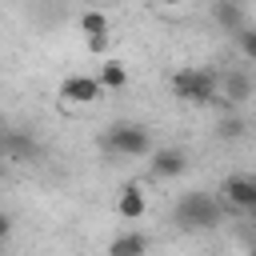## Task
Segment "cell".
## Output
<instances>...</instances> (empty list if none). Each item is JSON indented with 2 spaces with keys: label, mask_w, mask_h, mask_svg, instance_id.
<instances>
[{
  "label": "cell",
  "mask_w": 256,
  "mask_h": 256,
  "mask_svg": "<svg viewBox=\"0 0 256 256\" xmlns=\"http://www.w3.org/2000/svg\"><path fill=\"white\" fill-rule=\"evenodd\" d=\"M172 96L184 100V104H216L220 100V72L188 64L172 76Z\"/></svg>",
  "instance_id": "6da1fadb"
},
{
  "label": "cell",
  "mask_w": 256,
  "mask_h": 256,
  "mask_svg": "<svg viewBox=\"0 0 256 256\" xmlns=\"http://www.w3.org/2000/svg\"><path fill=\"white\" fill-rule=\"evenodd\" d=\"M8 236H12V216H8V212H0V244H4Z\"/></svg>",
  "instance_id": "9a60e30c"
},
{
  "label": "cell",
  "mask_w": 256,
  "mask_h": 256,
  "mask_svg": "<svg viewBox=\"0 0 256 256\" xmlns=\"http://www.w3.org/2000/svg\"><path fill=\"white\" fill-rule=\"evenodd\" d=\"M248 96H252V76H248V72L232 68V72L220 76V100H224V104H244Z\"/></svg>",
  "instance_id": "ba28073f"
},
{
  "label": "cell",
  "mask_w": 256,
  "mask_h": 256,
  "mask_svg": "<svg viewBox=\"0 0 256 256\" xmlns=\"http://www.w3.org/2000/svg\"><path fill=\"white\" fill-rule=\"evenodd\" d=\"M240 132H244V124H240L236 116H228V120H220V136H228V140H232V136H240Z\"/></svg>",
  "instance_id": "5bb4252c"
},
{
  "label": "cell",
  "mask_w": 256,
  "mask_h": 256,
  "mask_svg": "<svg viewBox=\"0 0 256 256\" xmlns=\"http://www.w3.org/2000/svg\"><path fill=\"white\" fill-rule=\"evenodd\" d=\"M220 212H224V204H220L212 192H188V196L176 204V224L204 232V228H216V224H220Z\"/></svg>",
  "instance_id": "3957f363"
},
{
  "label": "cell",
  "mask_w": 256,
  "mask_h": 256,
  "mask_svg": "<svg viewBox=\"0 0 256 256\" xmlns=\"http://www.w3.org/2000/svg\"><path fill=\"white\" fill-rule=\"evenodd\" d=\"M80 32H84V44H88V52H104L108 48V16L104 12H96V8H88L84 16H80Z\"/></svg>",
  "instance_id": "52a82bcc"
},
{
  "label": "cell",
  "mask_w": 256,
  "mask_h": 256,
  "mask_svg": "<svg viewBox=\"0 0 256 256\" xmlns=\"http://www.w3.org/2000/svg\"><path fill=\"white\" fill-rule=\"evenodd\" d=\"M220 196H224V204L236 208V212H248V216L256 212V180H252V176H224Z\"/></svg>",
  "instance_id": "5b68a950"
},
{
  "label": "cell",
  "mask_w": 256,
  "mask_h": 256,
  "mask_svg": "<svg viewBox=\"0 0 256 256\" xmlns=\"http://www.w3.org/2000/svg\"><path fill=\"white\" fill-rule=\"evenodd\" d=\"M104 144H108V152H116V156H128V160L152 156V132H148L144 124H136V120H116V124L108 128Z\"/></svg>",
  "instance_id": "7a4b0ae2"
},
{
  "label": "cell",
  "mask_w": 256,
  "mask_h": 256,
  "mask_svg": "<svg viewBox=\"0 0 256 256\" xmlns=\"http://www.w3.org/2000/svg\"><path fill=\"white\" fill-rule=\"evenodd\" d=\"M252 232H256V212H252Z\"/></svg>",
  "instance_id": "e0dca14e"
},
{
  "label": "cell",
  "mask_w": 256,
  "mask_h": 256,
  "mask_svg": "<svg viewBox=\"0 0 256 256\" xmlns=\"http://www.w3.org/2000/svg\"><path fill=\"white\" fill-rule=\"evenodd\" d=\"M252 180H256V172H252Z\"/></svg>",
  "instance_id": "ac0fdd59"
},
{
  "label": "cell",
  "mask_w": 256,
  "mask_h": 256,
  "mask_svg": "<svg viewBox=\"0 0 256 256\" xmlns=\"http://www.w3.org/2000/svg\"><path fill=\"white\" fill-rule=\"evenodd\" d=\"M104 96V84L100 76H84V72H72L60 80V100L64 104H96Z\"/></svg>",
  "instance_id": "277c9868"
},
{
  "label": "cell",
  "mask_w": 256,
  "mask_h": 256,
  "mask_svg": "<svg viewBox=\"0 0 256 256\" xmlns=\"http://www.w3.org/2000/svg\"><path fill=\"white\" fill-rule=\"evenodd\" d=\"M96 76H100L104 92H124V88H128V68H124L120 60H112V56L100 64V72H96Z\"/></svg>",
  "instance_id": "30bf717a"
},
{
  "label": "cell",
  "mask_w": 256,
  "mask_h": 256,
  "mask_svg": "<svg viewBox=\"0 0 256 256\" xmlns=\"http://www.w3.org/2000/svg\"><path fill=\"white\" fill-rule=\"evenodd\" d=\"M216 20H220L228 32H240V28H244V16H240L236 0H216Z\"/></svg>",
  "instance_id": "7c38bea8"
},
{
  "label": "cell",
  "mask_w": 256,
  "mask_h": 256,
  "mask_svg": "<svg viewBox=\"0 0 256 256\" xmlns=\"http://www.w3.org/2000/svg\"><path fill=\"white\" fill-rule=\"evenodd\" d=\"M148 172L156 176V180H176V176H184L188 172V152L184 148H152V160H148Z\"/></svg>",
  "instance_id": "8992f818"
},
{
  "label": "cell",
  "mask_w": 256,
  "mask_h": 256,
  "mask_svg": "<svg viewBox=\"0 0 256 256\" xmlns=\"http://www.w3.org/2000/svg\"><path fill=\"white\" fill-rule=\"evenodd\" d=\"M236 48H240V56H244L248 64H256V28L244 24V28L236 32Z\"/></svg>",
  "instance_id": "4fadbf2b"
},
{
  "label": "cell",
  "mask_w": 256,
  "mask_h": 256,
  "mask_svg": "<svg viewBox=\"0 0 256 256\" xmlns=\"http://www.w3.org/2000/svg\"><path fill=\"white\" fill-rule=\"evenodd\" d=\"M156 4H164V8H176V4H184V0H156Z\"/></svg>",
  "instance_id": "2e32d148"
},
{
  "label": "cell",
  "mask_w": 256,
  "mask_h": 256,
  "mask_svg": "<svg viewBox=\"0 0 256 256\" xmlns=\"http://www.w3.org/2000/svg\"><path fill=\"white\" fill-rule=\"evenodd\" d=\"M144 248H148V236H140V232H124V236H116V240L108 244L112 256H140Z\"/></svg>",
  "instance_id": "8fae6325"
},
{
  "label": "cell",
  "mask_w": 256,
  "mask_h": 256,
  "mask_svg": "<svg viewBox=\"0 0 256 256\" xmlns=\"http://www.w3.org/2000/svg\"><path fill=\"white\" fill-rule=\"evenodd\" d=\"M116 212H120V220H140L144 212H148V196H144V188L140 184H124L120 188V196H116Z\"/></svg>",
  "instance_id": "9c48e42d"
}]
</instances>
